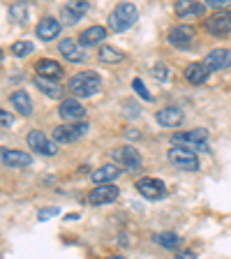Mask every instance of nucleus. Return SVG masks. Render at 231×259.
Here are the masks:
<instances>
[{"label": "nucleus", "mask_w": 231, "mask_h": 259, "mask_svg": "<svg viewBox=\"0 0 231 259\" xmlns=\"http://www.w3.org/2000/svg\"><path fill=\"white\" fill-rule=\"evenodd\" d=\"M67 88H70V93L74 97H79V100L81 97H93L102 88V79H100L97 72H79V74H74L70 79Z\"/></svg>", "instance_id": "1"}, {"label": "nucleus", "mask_w": 231, "mask_h": 259, "mask_svg": "<svg viewBox=\"0 0 231 259\" xmlns=\"http://www.w3.org/2000/svg\"><path fill=\"white\" fill-rule=\"evenodd\" d=\"M136 16H139V12H136V7L132 5V3H120V5L113 7L111 14H109V19H107L109 30H111V32L127 30L129 26H134Z\"/></svg>", "instance_id": "2"}, {"label": "nucleus", "mask_w": 231, "mask_h": 259, "mask_svg": "<svg viewBox=\"0 0 231 259\" xmlns=\"http://www.w3.org/2000/svg\"><path fill=\"white\" fill-rule=\"evenodd\" d=\"M111 157L120 169H125V171H139V169L144 167L141 153L136 151L134 146H118V148L111 151Z\"/></svg>", "instance_id": "3"}, {"label": "nucleus", "mask_w": 231, "mask_h": 259, "mask_svg": "<svg viewBox=\"0 0 231 259\" xmlns=\"http://www.w3.org/2000/svg\"><path fill=\"white\" fill-rule=\"evenodd\" d=\"M167 157L173 167H178V169H185V171H197L199 169V157L188 146H171Z\"/></svg>", "instance_id": "4"}, {"label": "nucleus", "mask_w": 231, "mask_h": 259, "mask_svg": "<svg viewBox=\"0 0 231 259\" xmlns=\"http://www.w3.org/2000/svg\"><path fill=\"white\" fill-rule=\"evenodd\" d=\"M88 127H90V125H88L86 120H70V123H65V125H56L54 139L58 141V144H74V141H79L81 137L86 135Z\"/></svg>", "instance_id": "5"}, {"label": "nucleus", "mask_w": 231, "mask_h": 259, "mask_svg": "<svg viewBox=\"0 0 231 259\" xmlns=\"http://www.w3.org/2000/svg\"><path fill=\"white\" fill-rule=\"evenodd\" d=\"M204 26L213 37H226L231 32V10H224V7H222V10L208 14Z\"/></svg>", "instance_id": "6"}, {"label": "nucleus", "mask_w": 231, "mask_h": 259, "mask_svg": "<svg viewBox=\"0 0 231 259\" xmlns=\"http://www.w3.org/2000/svg\"><path fill=\"white\" fill-rule=\"evenodd\" d=\"M206 139H208V130L204 127H194L190 132H178V135L171 137V144H183L192 151H208V146H206Z\"/></svg>", "instance_id": "7"}, {"label": "nucleus", "mask_w": 231, "mask_h": 259, "mask_svg": "<svg viewBox=\"0 0 231 259\" xmlns=\"http://www.w3.org/2000/svg\"><path fill=\"white\" fill-rule=\"evenodd\" d=\"M26 141H28V146H30L32 151L39 153V155L51 157V155H56V153H58V146H56L58 141L49 139L42 130H30V132H28V137H26Z\"/></svg>", "instance_id": "8"}, {"label": "nucleus", "mask_w": 231, "mask_h": 259, "mask_svg": "<svg viewBox=\"0 0 231 259\" xmlns=\"http://www.w3.org/2000/svg\"><path fill=\"white\" fill-rule=\"evenodd\" d=\"M136 192L148 201H160V199L167 197V188H164V183H162L160 178H151V176L136 181Z\"/></svg>", "instance_id": "9"}, {"label": "nucleus", "mask_w": 231, "mask_h": 259, "mask_svg": "<svg viewBox=\"0 0 231 259\" xmlns=\"http://www.w3.org/2000/svg\"><path fill=\"white\" fill-rule=\"evenodd\" d=\"M118 197V188L113 183H97L95 188L88 192V204L90 206H104V204H111L116 201Z\"/></svg>", "instance_id": "10"}, {"label": "nucleus", "mask_w": 231, "mask_h": 259, "mask_svg": "<svg viewBox=\"0 0 231 259\" xmlns=\"http://www.w3.org/2000/svg\"><path fill=\"white\" fill-rule=\"evenodd\" d=\"M88 10H90L88 0H70V3L60 10V21H63L65 26H74V23H79L81 19H83V14H86Z\"/></svg>", "instance_id": "11"}, {"label": "nucleus", "mask_w": 231, "mask_h": 259, "mask_svg": "<svg viewBox=\"0 0 231 259\" xmlns=\"http://www.w3.org/2000/svg\"><path fill=\"white\" fill-rule=\"evenodd\" d=\"M58 54L63 56L67 63H83L86 60V49H83V44L79 42V39H60L58 44Z\"/></svg>", "instance_id": "12"}, {"label": "nucleus", "mask_w": 231, "mask_h": 259, "mask_svg": "<svg viewBox=\"0 0 231 259\" xmlns=\"http://www.w3.org/2000/svg\"><path fill=\"white\" fill-rule=\"evenodd\" d=\"M58 116L63 120H83L86 118V107L79 102V97H67L58 107Z\"/></svg>", "instance_id": "13"}, {"label": "nucleus", "mask_w": 231, "mask_h": 259, "mask_svg": "<svg viewBox=\"0 0 231 259\" xmlns=\"http://www.w3.org/2000/svg\"><path fill=\"white\" fill-rule=\"evenodd\" d=\"M60 30H63V21L54 19V16H42L37 21V28H35V32H37V37L42 39V42L56 39L60 35Z\"/></svg>", "instance_id": "14"}, {"label": "nucleus", "mask_w": 231, "mask_h": 259, "mask_svg": "<svg viewBox=\"0 0 231 259\" xmlns=\"http://www.w3.org/2000/svg\"><path fill=\"white\" fill-rule=\"evenodd\" d=\"M167 39H169V44L176 47V49H188L190 44L194 42V28L185 26V23L183 26H173L171 30H169Z\"/></svg>", "instance_id": "15"}, {"label": "nucleus", "mask_w": 231, "mask_h": 259, "mask_svg": "<svg viewBox=\"0 0 231 259\" xmlns=\"http://www.w3.org/2000/svg\"><path fill=\"white\" fill-rule=\"evenodd\" d=\"M201 63L208 67L210 72H220V70H226L231 65V51L229 49H213L208 56H206Z\"/></svg>", "instance_id": "16"}, {"label": "nucleus", "mask_w": 231, "mask_h": 259, "mask_svg": "<svg viewBox=\"0 0 231 259\" xmlns=\"http://www.w3.org/2000/svg\"><path fill=\"white\" fill-rule=\"evenodd\" d=\"M0 160L5 167H28L32 164V155L26 151H14V148H3L0 151Z\"/></svg>", "instance_id": "17"}, {"label": "nucleus", "mask_w": 231, "mask_h": 259, "mask_svg": "<svg viewBox=\"0 0 231 259\" xmlns=\"http://www.w3.org/2000/svg\"><path fill=\"white\" fill-rule=\"evenodd\" d=\"M155 120L162 125V127H180L185 120V113L178 107H167V109H160V111L155 113Z\"/></svg>", "instance_id": "18"}, {"label": "nucleus", "mask_w": 231, "mask_h": 259, "mask_svg": "<svg viewBox=\"0 0 231 259\" xmlns=\"http://www.w3.org/2000/svg\"><path fill=\"white\" fill-rule=\"evenodd\" d=\"M173 12L176 16H206V3L199 0H176L173 3Z\"/></svg>", "instance_id": "19"}, {"label": "nucleus", "mask_w": 231, "mask_h": 259, "mask_svg": "<svg viewBox=\"0 0 231 259\" xmlns=\"http://www.w3.org/2000/svg\"><path fill=\"white\" fill-rule=\"evenodd\" d=\"M32 83H35V88L37 91H42L47 97H51V100H58V97H63V86H60L56 79H49V76H35L32 79Z\"/></svg>", "instance_id": "20"}, {"label": "nucleus", "mask_w": 231, "mask_h": 259, "mask_svg": "<svg viewBox=\"0 0 231 259\" xmlns=\"http://www.w3.org/2000/svg\"><path fill=\"white\" fill-rule=\"evenodd\" d=\"M107 39V28L104 26H90L79 35V42L83 47H95V44H102Z\"/></svg>", "instance_id": "21"}, {"label": "nucleus", "mask_w": 231, "mask_h": 259, "mask_svg": "<svg viewBox=\"0 0 231 259\" xmlns=\"http://www.w3.org/2000/svg\"><path fill=\"white\" fill-rule=\"evenodd\" d=\"M185 79L192 83V86H201L206 79H208V74H210V70L206 67L204 63H190L188 67H185Z\"/></svg>", "instance_id": "22"}, {"label": "nucleus", "mask_w": 231, "mask_h": 259, "mask_svg": "<svg viewBox=\"0 0 231 259\" xmlns=\"http://www.w3.org/2000/svg\"><path fill=\"white\" fill-rule=\"evenodd\" d=\"M120 171H123V169L113 162V164H102L100 169H95V171L90 174V178H93V183H111V181H116V178L120 176Z\"/></svg>", "instance_id": "23"}, {"label": "nucleus", "mask_w": 231, "mask_h": 259, "mask_svg": "<svg viewBox=\"0 0 231 259\" xmlns=\"http://www.w3.org/2000/svg\"><path fill=\"white\" fill-rule=\"evenodd\" d=\"M35 72H37L39 76H49V79H60L63 76V65L56 63V60H37V65H35Z\"/></svg>", "instance_id": "24"}, {"label": "nucleus", "mask_w": 231, "mask_h": 259, "mask_svg": "<svg viewBox=\"0 0 231 259\" xmlns=\"http://www.w3.org/2000/svg\"><path fill=\"white\" fill-rule=\"evenodd\" d=\"M10 102L14 104V109L21 113V116H30L32 113V100L26 91H14L10 95Z\"/></svg>", "instance_id": "25"}, {"label": "nucleus", "mask_w": 231, "mask_h": 259, "mask_svg": "<svg viewBox=\"0 0 231 259\" xmlns=\"http://www.w3.org/2000/svg\"><path fill=\"white\" fill-rule=\"evenodd\" d=\"M97 58L102 60L104 65H118L123 63L125 58H127V54H123L120 49L116 47H109V44H104V47H100V54H97Z\"/></svg>", "instance_id": "26"}, {"label": "nucleus", "mask_w": 231, "mask_h": 259, "mask_svg": "<svg viewBox=\"0 0 231 259\" xmlns=\"http://www.w3.org/2000/svg\"><path fill=\"white\" fill-rule=\"evenodd\" d=\"M155 241L160 243L162 248H167V250H176L178 245H180V238H178V234H173V232H162V234H157Z\"/></svg>", "instance_id": "27"}, {"label": "nucleus", "mask_w": 231, "mask_h": 259, "mask_svg": "<svg viewBox=\"0 0 231 259\" xmlns=\"http://www.w3.org/2000/svg\"><path fill=\"white\" fill-rule=\"evenodd\" d=\"M28 54H32V42L19 39V42L12 44V56H16V58H26Z\"/></svg>", "instance_id": "28"}, {"label": "nucleus", "mask_w": 231, "mask_h": 259, "mask_svg": "<svg viewBox=\"0 0 231 259\" xmlns=\"http://www.w3.org/2000/svg\"><path fill=\"white\" fill-rule=\"evenodd\" d=\"M132 88H134V91L139 93V95L144 97V100H148V102H153V95H151V93H148V91H146V86H144V81H141V79H134V81H132Z\"/></svg>", "instance_id": "29"}, {"label": "nucleus", "mask_w": 231, "mask_h": 259, "mask_svg": "<svg viewBox=\"0 0 231 259\" xmlns=\"http://www.w3.org/2000/svg\"><path fill=\"white\" fill-rule=\"evenodd\" d=\"M58 213H60V210L56 208V206H51V208H39L37 210V220L44 222V220H49V218H56Z\"/></svg>", "instance_id": "30"}, {"label": "nucleus", "mask_w": 231, "mask_h": 259, "mask_svg": "<svg viewBox=\"0 0 231 259\" xmlns=\"http://www.w3.org/2000/svg\"><path fill=\"white\" fill-rule=\"evenodd\" d=\"M14 125V116L5 109H0V127H12Z\"/></svg>", "instance_id": "31"}, {"label": "nucleus", "mask_w": 231, "mask_h": 259, "mask_svg": "<svg viewBox=\"0 0 231 259\" xmlns=\"http://www.w3.org/2000/svg\"><path fill=\"white\" fill-rule=\"evenodd\" d=\"M153 76L160 81H167L169 79V67H164V65H155L153 67Z\"/></svg>", "instance_id": "32"}, {"label": "nucleus", "mask_w": 231, "mask_h": 259, "mask_svg": "<svg viewBox=\"0 0 231 259\" xmlns=\"http://www.w3.org/2000/svg\"><path fill=\"white\" fill-rule=\"evenodd\" d=\"M10 14H12V19H14V21H23V19H26V16H23V14H26V7H12V10H10Z\"/></svg>", "instance_id": "33"}, {"label": "nucleus", "mask_w": 231, "mask_h": 259, "mask_svg": "<svg viewBox=\"0 0 231 259\" xmlns=\"http://www.w3.org/2000/svg\"><path fill=\"white\" fill-rule=\"evenodd\" d=\"M125 113H127V116H132V118H134V116H139V104H136V102H125Z\"/></svg>", "instance_id": "34"}, {"label": "nucleus", "mask_w": 231, "mask_h": 259, "mask_svg": "<svg viewBox=\"0 0 231 259\" xmlns=\"http://www.w3.org/2000/svg\"><path fill=\"white\" fill-rule=\"evenodd\" d=\"M204 3H206V5H210V7H217V10L231 5V0H204Z\"/></svg>", "instance_id": "35"}, {"label": "nucleus", "mask_w": 231, "mask_h": 259, "mask_svg": "<svg viewBox=\"0 0 231 259\" xmlns=\"http://www.w3.org/2000/svg\"><path fill=\"white\" fill-rule=\"evenodd\" d=\"M194 257H197L194 252H180L178 254V259H194Z\"/></svg>", "instance_id": "36"}, {"label": "nucleus", "mask_w": 231, "mask_h": 259, "mask_svg": "<svg viewBox=\"0 0 231 259\" xmlns=\"http://www.w3.org/2000/svg\"><path fill=\"white\" fill-rule=\"evenodd\" d=\"M3 58H5V54H3V49H0V63H3Z\"/></svg>", "instance_id": "37"}]
</instances>
